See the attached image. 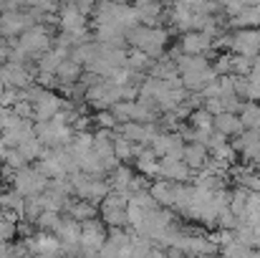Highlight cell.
Wrapping results in <instances>:
<instances>
[{
    "instance_id": "6da1fadb",
    "label": "cell",
    "mask_w": 260,
    "mask_h": 258,
    "mask_svg": "<svg viewBox=\"0 0 260 258\" xmlns=\"http://www.w3.org/2000/svg\"><path fill=\"white\" fill-rule=\"evenodd\" d=\"M53 38H56V31H53V28H48L46 23H33L30 28H25V31L18 36V43L23 46V51H25L33 61H38L41 53H46V51L53 46Z\"/></svg>"
},
{
    "instance_id": "7a4b0ae2",
    "label": "cell",
    "mask_w": 260,
    "mask_h": 258,
    "mask_svg": "<svg viewBox=\"0 0 260 258\" xmlns=\"http://www.w3.org/2000/svg\"><path fill=\"white\" fill-rule=\"evenodd\" d=\"M106 236H109V225L96 215V218H88L81 220V256H96L101 251V246L106 243Z\"/></svg>"
},
{
    "instance_id": "3957f363",
    "label": "cell",
    "mask_w": 260,
    "mask_h": 258,
    "mask_svg": "<svg viewBox=\"0 0 260 258\" xmlns=\"http://www.w3.org/2000/svg\"><path fill=\"white\" fill-rule=\"evenodd\" d=\"M48 182H51V177H46L36 165H28V167H23V170H15L10 187H15L20 195L28 197V195H38V192H43V190L48 187Z\"/></svg>"
},
{
    "instance_id": "277c9868",
    "label": "cell",
    "mask_w": 260,
    "mask_h": 258,
    "mask_svg": "<svg viewBox=\"0 0 260 258\" xmlns=\"http://www.w3.org/2000/svg\"><path fill=\"white\" fill-rule=\"evenodd\" d=\"M119 99H121V86L114 79H104V81L86 89V101L93 111L96 109H111Z\"/></svg>"
},
{
    "instance_id": "5b68a950",
    "label": "cell",
    "mask_w": 260,
    "mask_h": 258,
    "mask_svg": "<svg viewBox=\"0 0 260 258\" xmlns=\"http://www.w3.org/2000/svg\"><path fill=\"white\" fill-rule=\"evenodd\" d=\"M36 20L33 10L30 8H23V10H3L0 13V36L3 38H13V36H20L25 28H30Z\"/></svg>"
},
{
    "instance_id": "8992f818",
    "label": "cell",
    "mask_w": 260,
    "mask_h": 258,
    "mask_svg": "<svg viewBox=\"0 0 260 258\" xmlns=\"http://www.w3.org/2000/svg\"><path fill=\"white\" fill-rule=\"evenodd\" d=\"M233 53L243 56H258L260 53V28H238L233 31Z\"/></svg>"
},
{
    "instance_id": "52a82bcc",
    "label": "cell",
    "mask_w": 260,
    "mask_h": 258,
    "mask_svg": "<svg viewBox=\"0 0 260 258\" xmlns=\"http://www.w3.org/2000/svg\"><path fill=\"white\" fill-rule=\"evenodd\" d=\"M159 177H167L172 182H192L194 170L184 160H172V157H159Z\"/></svg>"
},
{
    "instance_id": "ba28073f",
    "label": "cell",
    "mask_w": 260,
    "mask_h": 258,
    "mask_svg": "<svg viewBox=\"0 0 260 258\" xmlns=\"http://www.w3.org/2000/svg\"><path fill=\"white\" fill-rule=\"evenodd\" d=\"M36 106V114H33V122H48L56 117V111L63 106V96H58L53 89H46L43 96L33 104Z\"/></svg>"
},
{
    "instance_id": "9c48e42d",
    "label": "cell",
    "mask_w": 260,
    "mask_h": 258,
    "mask_svg": "<svg viewBox=\"0 0 260 258\" xmlns=\"http://www.w3.org/2000/svg\"><path fill=\"white\" fill-rule=\"evenodd\" d=\"M179 46L184 53H210L212 51V36L205 31H187L179 38Z\"/></svg>"
},
{
    "instance_id": "30bf717a",
    "label": "cell",
    "mask_w": 260,
    "mask_h": 258,
    "mask_svg": "<svg viewBox=\"0 0 260 258\" xmlns=\"http://www.w3.org/2000/svg\"><path fill=\"white\" fill-rule=\"evenodd\" d=\"M58 15H61V28L58 31H81L88 28V15H84L79 10L76 3H66L58 8Z\"/></svg>"
},
{
    "instance_id": "8fae6325",
    "label": "cell",
    "mask_w": 260,
    "mask_h": 258,
    "mask_svg": "<svg viewBox=\"0 0 260 258\" xmlns=\"http://www.w3.org/2000/svg\"><path fill=\"white\" fill-rule=\"evenodd\" d=\"M53 233L61 238V243H63V246L79 243V241H81V220H76L74 215L63 213V215H61V223L56 225V231H53Z\"/></svg>"
},
{
    "instance_id": "7c38bea8",
    "label": "cell",
    "mask_w": 260,
    "mask_h": 258,
    "mask_svg": "<svg viewBox=\"0 0 260 258\" xmlns=\"http://www.w3.org/2000/svg\"><path fill=\"white\" fill-rule=\"evenodd\" d=\"M212 127H215L217 132H222L225 137H235V134H240V132L245 129L240 114H235V111H220V114H215Z\"/></svg>"
},
{
    "instance_id": "4fadbf2b",
    "label": "cell",
    "mask_w": 260,
    "mask_h": 258,
    "mask_svg": "<svg viewBox=\"0 0 260 258\" xmlns=\"http://www.w3.org/2000/svg\"><path fill=\"white\" fill-rule=\"evenodd\" d=\"M134 167H137V172H144L149 177H159V155L149 145H144L139 150V155L134 157Z\"/></svg>"
},
{
    "instance_id": "5bb4252c",
    "label": "cell",
    "mask_w": 260,
    "mask_h": 258,
    "mask_svg": "<svg viewBox=\"0 0 260 258\" xmlns=\"http://www.w3.org/2000/svg\"><path fill=\"white\" fill-rule=\"evenodd\" d=\"M66 213H69V215H74L76 220H88V218H96V215L101 213V205H99V203H93V200L76 197V195H74V200L69 203Z\"/></svg>"
},
{
    "instance_id": "9a60e30c",
    "label": "cell",
    "mask_w": 260,
    "mask_h": 258,
    "mask_svg": "<svg viewBox=\"0 0 260 258\" xmlns=\"http://www.w3.org/2000/svg\"><path fill=\"white\" fill-rule=\"evenodd\" d=\"M207 157H210V147H207V145H202V142H187V145H184V157H182V160L194 172L205 167Z\"/></svg>"
},
{
    "instance_id": "2e32d148",
    "label": "cell",
    "mask_w": 260,
    "mask_h": 258,
    "mask_svg": "<svg viewBox=\"0 0 260 258\" xmlns=\"http://www.w3.org/2000/svg\"><path fill=\"white\" fill-rule=\"evenodd\" d=\"M81 74H84V66H81L79 61H74L71 56H69L66 61H61V66L56 69V76H58V91H61L63 86H69V84H76V81L81 79Z\"/></svg>"
},
{
    "instance_id": "e0dca14e",
    "label": "cell",
    "mask_w": 260,
    "mask_h": 258,
    "mask_svg": "<svg viewBox=\"0 0 260 258\" xmlns=\"http://www.w3.org/2000/svg\"><path fill=\"white\" fill-rule=\"evenodd\" d=\"M149 192L154 195V200L165 208H172L174 205V182L167 177H154L152 185H149Z\"/></svg>"
},
{
    "instance_id": "ac0fdd59",
    "label": "cell",
    "mask_w": 260,
    "mask_h": 258,
    "mask_svg": "<svg viewBox=\"0 0 260 258\" xmlns=\"http://www.w3.org/2000/svg\"><path fill=\"white\" fill-rule=\"evenodd\" d=\"M119 134H124L126 139L137 142V145H149V134H147V122H137V119H129V122H121L119 127Z\"/></svg>"
},
{
    "instance_id": "d6986e66",
    "label": "cell",
    "mask_w": 260,
    "mask_h": 258,
    "mask_svg": "<svg viewBox=\"0 0 260 258\" xmlns=\"http://www.w3.org/2000/svg\"><path fill=\"white\" fill-rule=\"evenodd\" d=\"M71 59L79 61L84 69L91 66L96 59H99V41H86V43H79L71 48Z\"/></svg>"
},
{
    "instance_id": "ffe728a7",
    "label": "cell",
    "mask_w": 260,
    "mask_h": 258,
    "mask_svg": "<svg viewBox=\"0 0 260 258\" xmlns=\"http://www.w3.org/2000/svg\"><path fill=\"white\" fill-rule=\"evenodd\" d=\"M18 150L28 157V162H36V160H41V155H43V150H46V145L38 139V134L33 132L30 137H25L20 145H18Z\"/></svg>"
},
{
    "instance_id": "44dd1931",
    "label": "cell",
    "mask_w": 260,
    "mask_h": 258,
    "mask_svg": "<svg viewBox=\"0 0 260 258\" xmlns=\"http://www.w3.org/2000/svg\"><path fill=\"white\" fill-rule=\"evenodd\" d=\"M240 119H243L245 129H260V101L245 99V104L240 109Z\"/></svg>"
},
{
    "instance_id": "7402d4cb",
    "label": "cell",
    "mask_w": 260,
    "mask_h": 258,
    "mask_svg": "<svg viewBox=\"0 0 260 258\" xmlns=\"http://www.w3.org/2000/svg\"><path fill=\"white\" fill-rule=\"evenodd\" d=\"M152 64H154V59H152L149 53H144L142 48H129V69H132V71L147 74V71L152 69Z\"/></svg>"
},
{
    "instance_id": "603a6c76",
    "label": "cell",
    "mask_w": 260,
    "mask_h": 258,
    "mask_svg": "<svg viewBox=\"0 0 260 258\" xmlns=\"http://www.w3.org/2000/svg\"><path fill=\"white\" fill-rule=\"evenodd\" d=\"M101 220L111 228V225H129V215L121 208H101Z\"/></svg>"
},
{
    "instance_id": "cb8c5ba5",
    "label": "cell",
    "mask_w": 260,
    "mask_h": 258,
    "mask_svg": "<svg viewBox=\"0 0 260 258\" xmlns=\"http://www.w3.org/2000/svg\"><path fill=\"white\" fill-rule=\"evenodd\" d=\"M212 122H215V117H212L205 106H197V109H192V114H189V124L197 127V129H215Z\"/></svg>"
},
{
    "instance_id": "d4e9b609",
    "label": "cell",
    "mask_w": 260,
    "mask_h": 258,
    "mask_svg": "<svg viewBox=\"0 0 260 258\" xmlns=\"http://www.w3.org/2000/svg\"><path fill=\"white\" fill-rule=\"evenodd\" d=\"M134 101H137V99H119V101L111 106V111H114V117L119 119V124L134 119Z\"/></svg>"
},
{
    "instance_id": "484cf974",
    "label": "cell",
    "mask_w": 260,
    "mask_h": 258,
    "mask_svg": "<svg viewBox=\"0 0 260 258\" xmlns=\"http://www.w3.org/2000/svg\"><path fill=\"white\" fill-rule=\"evenodd\" d=\"M3 162L8 165V167H13V170H23V167H28L30 162H28V157L18 150V147H8L5 150V155H3Z\"/></svg>"
},
{
    "instance_id": "4316f807",
    "label": "cell",
    "mask_w": 260,
    "mask_h": 258,
    "mask_svg": "<svg viewBox=\"0 0 260 258\" xmlns=\"http://www.w3.org/2000/svg\"><path fill=\"white\" fill-rule=\"evenodd\" d=\"M93 124L101 127V129H116L119 127V119L114 117L111 109H96L93 111Z\"/></svg>"
},
{
    "instance_id": "83f0119b",
    "label": "cell",
    "mask_w": 260,
    "mask_h": 258,
    "mask_svg": "<svg viewBox=\"0 0 260 258\" xmlns=\"http://www.w3.org/2000/svg\"><path fill=\"white\" fill-rule=\"evenodd\" d=\"M61 215H63V213H56V210H43V213L36 218V225H38L41 231H51V233H53V231H56V225L61 223Z\"/></svg>"
},
{
    "instance_id": "f1b7e54d",
    "label": "cell",
    "mask_w": 260,
    "mask_h": 258,
    "mask_svg": "<svg viewBox=\"0 0 260 258\" xmlns=\"http://www.w3.org/2000/svg\"><path fill=\"white\" fill-rule=\"evenodd\" d=\"M253 59H255V56L233 53V74H238V76H248V74L253 71Z\"/></svg>"
},
{
    "instance_id": "f546056e",
    "label": "cell",
    "mask_w": 260,
    "mask_h": 258,
    "mask_svg": "<svg viewBox=\"0 0 260 258\" xmlns=\"http://www.w3.org/2000/svg\"><path fill=\"white\" fill-rule=\"evenodd\" d=\"M238 223H240V215H235V213L230 210V205L220 210V215H217V228H228V231H235V228H238Z\"/></svg>"
},
{
    "instance_id": "4dcf8cb0",
    "label": "cell",
    "mask_w": 260,
    "mask_h": 258,
    "mask_svg": "<svg viewBox=\"0 0 260 258\" xmlns=\"http://www.w3.org/2000/svg\"><path fill=\"white\" fill-rule=\"evenodd\" d=\"M220 99H222V109L225 111H235V114H240V109L245 104V99H240L238 94H222Z\"/></svg>"
},
{
    "instance_id": "1f68e13d",
    "label": "cell",
    "mask_w": 260,
    "mask_h": 258,
    "mask_svg": "<svg viewBox=\"0 0 260 258\" xmlns=\"http://www.w3.org/2000/svg\"><path fill=\"white\" fill-rule=\"evenodd\" d=\"M13 111H15L18 117L33 119V114H36V106H33V101H28V99H20V101H15V104H13Z\"/></svg>"
},
{
    "instance_id": "d6a6232c",
    "label": "cell",
    "mask_w": 260,
    "mask_h": 258,
    "mask_svg": "<svg viewBox=\"0 0 260 258\" xmlns=\"http://www.w3.org/2000/svg\"><path fill=\"white\" fill-rule=\"evenodd\" d=\"M36 81L41 86H46V89H58V76H56V71H41V69H38Z\"/></svg>"
},
{
    "instance_id": "836d02e7",
    "label": "cell",
    "mask_w": 260,
    "mask_h": 258,
    "mask_svg": "<svg viewBox=\"0 0 260 258\" xmlns=\"http://www.w3.org/2000/svg\"><path fill=\"white\" fill-rule=\"evenodd\" d=\"M248 89H250V79L235 74V94H238L240 99H248Z\"/></svg>"
},
{
    "instance_id": "e575fe53",
    "label": "cell",
    "mask_w": 260,
    "mask_h": 258,
    "mask_svg": "<svg viewBox=\"0 0 260 258\" xmlns=\"http://www.w3.org/2000/svg\"><path fill=\"white\" fill-rule=\"evenodd\" d=\"M202 106H205L212 117H215V114H220V111H225V109H222V99H220V96H210V99H205V104H202Z\"/></svg>"
},
{
    "instance_id": "d590c367",
    "label": "cell",
    "mask_w": 260,
    "mask_h": 258,
    "mask_svg": "<svg viewBox=\"0 0 260 258\" xmlns=\"http://www.w3.org/2000/svg\"><path fill=\"white\" fill-rule=\"evenodd\" d=\"M96 3H99V0H76V5H79V10H81L84 15H88V18H91V13H93V8H96Z\"/></svg>"
},
{
    "instance_id": "8d00e7d4",
    "label": "cell",
    "mask_w": 260,
    "mask_h": 258,
    "mask_svg": "<svg viewBox=\"0 0 260 258\" xmlns=\"http://www.w3.org/2000/svg\"><path fill=\"white\" fill-rule=\"evenodd\" d=\"M0 256H15V241H0Z\"/></svg>"
},
{
    "instance_id": "74e56055",
    "label": "cell",
    "mask_w": 260,
    "mask_h": 258,
    "mask_svg": "<svg viewBox=\"0 0 260 258\" xmlns=\"http://www.w3.org/2000/svg\"><path fill=\"white\" fill-rule=\"evenodd\" d=\"M8 56H10V43H8V38L0 36V66L8 61Z\"/></svg>"
},
{
    "instance_id": "f35d334b",
    "label": "cell",
    "mask_w": 260,
    "mask_h": 258,
    "mask_svg": "<svg viewBox=\"0 0 260 258\" xmlns=\"http://www.w3.org/2000/svg\"><path fill=\"white\" fill-rule=\"evenodd\" d=\"M111 3H119V5H124V3H129V0H111Z\"/></svg>"
},
{
    "instance_id": "ab89813d",
    "label": "cell",
    "mask_w": 260,
    "mask_h": 258,
    "mask_svg": "<svg viewBox=\"0 0 260 258\" xmlns=\"http://www.w3.org/2000/svg\"><path fill=\"white\" fill-rule=\"evenodd\" d=\"M255 170H258V172H260V162H258V165H255Z\"/></svg>"
},
{
    "instance_id": "60d3db41",
    "label": "cell",
    "mask_w": 260,
    "mask_h": 258,
    "mask_svg": "<svg viewBox=\"0 0 260 258\" xmlns=\"http://www.w3.org/2000/svg\"><path fill=\"white\" fill-rule=\"evenodd\" d=\"M258 134H260V129H258Z\"/></svg>"
}]
</instances>
